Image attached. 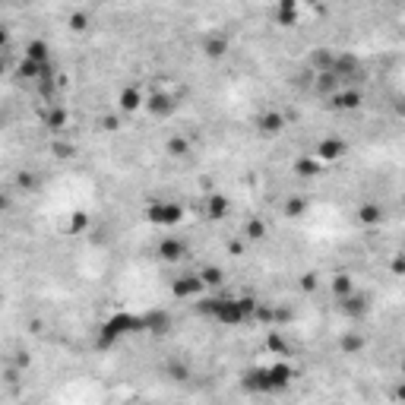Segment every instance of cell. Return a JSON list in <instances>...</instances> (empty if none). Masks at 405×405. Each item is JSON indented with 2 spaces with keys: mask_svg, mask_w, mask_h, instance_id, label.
I'll return each instance as SVG.
<instances>
[{
  "mask_svg": "<svg viewBox=\"0 0 405 405\" xmlns=\"http://www.w3.org/2000/svg\"><path fill=\"white\" fill-rule=\"evenodd\" d=\"M51 73H54V64H51V66H42V64H35V60H19V66H16V76H19V79H29V83H35V86H38V83H42V79H45V76H51Z\"/></svg>",
  "mask_w": 405,
  "mask_h": 405,
  "instance_id": "obj_18",
  "label": "cell"
},
{
  "mask_svg": "<svg viewBox=\"0 0 405 405\" xmlns=\"http://www.w3.org/2000/svg\"><path fill=\"white\" fill-rule=\"evenodd\" d=\"M298 16H301V7L295 0H282L279 7H275V23L279 25H295Z\"/></svg>",
  "mask_w": 405,
  "mask_h": 405,
  "instance_id": "obj_24",
  "label": "cell"
},
{
  "mask_svg": "<svg viewBox=\"0 0 405 405\" xmlns=\"http://www.w3.org/2000/svg\"><path fill=\"white\" fill-rule=\"evenodd\" d=\"M393 396H396V402H399V405H405V380H399V383H396Z\"/></svg>",
  "mask_w": 405,
  "mask_h": 405,
  "instance_id": "obj_37",
  "label": "cell"
},
{
  "mask_svg": "<svg viewBox=\"0 0 405 405\" xmlns=\"http://www.w3.org/2000/svg\"><path fill=\"white\" fill-rule=\"evenodd\" d=\"M86 228H89V215L86 212H73L66 219V232L70 234H79V232H86Z\"/></svg>",
  "mask_w": 405,
  "mask_h": 405,
  "instance_id": "obj_32",
  "label": "cell"
},
{
  "mask_svg": "<svg viewBox=\"0 0 405 405\" xmlns=\"http://www.w3.org/2000/svg\"><path fill=\"white\" fill-rule=\"evenodd\" d=\"M165 371L168 373H171V377H174V380H191V367H187V364H184V361H168V367H165Z\"/></svg>",
  "mask_w": 405,
  "mask_h": 405,
  "instance_id": "obj_34",
  "label": "cell"
},
{
  "mask_svg": "<svg viewBox=\"0 0 405 405\" xmlns=\"http://www.w3.org/2000/svg\"><path fill=\"white\" fill-rule=\"evenodd\" d=\"M330 291L336 295V301L348 298V295H355V291H358L355 275H352V273H336V275L330 279Z\"/></svg>",
  "mask_w": 405,
  "mask_h": 405,
  "instance_id": "obj_20",
  "label": "cell"
},
{
  "mask_svg": "<svg viewBox=\"0 0 405 405\" xmlns=\"http://www.w3.org/2000/svg\"><path fill=\"white\" fill-rule=\"evenodd\" d=\"M19 187H25V191L35 187V174H19Z\"/></svg>",
  "mask_w": 405,
  "mask_h": 405,
  "instance_id": "obj_39",
  "label": "cell"
},
{
  "mask_svg": "<svg viewBox=\"0 0 405 405\" xmlns=\"http://www.w3.org/2000/svg\"><path fill=\"white\" fill-rule=\"evenodd\" d=\"M177 95L174 92H168V89H152L149 95H146V111H149L152 117H158V121H165V117H171V114H177Z\"/></svg>",
  "mask_w": 405,
  "mask_h": 405,
  "instance_id": "obj_5",
  "label": "cell"
},
{
  "mask_svg": "<svg viewBox=\"0 0 405 405\" xmlns=\"http://www.w3.org/2000/svg\"><path fill=\"white\" fill-rule=\"evenodd\" d=\"M241 389L247 396H269V377H266V364H254L247 371H241Z\"/></svg>",
  "mask_w": 405,
  "mask_h": 405,
  "instance_id": "obj_8",
  "label": "cell"
},
{
  "mask_svg": "<svg viewBox=\"0 0 405 405\" xmlns=\"http://www.w3.org/2000/svg\"><path fill=\"white\" fill-rule=\"evenodd\" d=\"M320 168H323V162L317 156H301L298 162H295V171H298L301 177H317Z\"/></svg>",
  "mask_w": 405,
  "mask_h": 405,
  "instance_id": "obj_28",
  "label": "cell"
},
{
  "mask_svg": "<svg viewBox=\"0 0 405 405\" xmlns=\"http://www.w3.org/2000/svg\"><path fill=\"white\" fill-rule=\"evenodd\" d=\"M193 310L199 317H209V320L234 330V326H244V323L256 320L260 304L254 298H247V295H203L193 304Z\"/></svg>",
  "mask_w": 405,
  "mask_h": 405,
  "instance_id": "obj_1",
  "label": "cell"
},
{
  "mask_svg": "<svg viewBox=\"0 0 405 405\" xmlns=\"http://www.w3.org/2000/svg\"><path fill=\"white\" fill-rule=\"evenodd\" d=\"M285 124H289V121H285V114H282L279 108H266V111L256 114V130H260V136H269V140L279 136V133L285 130Z\"/></svg>",
  "mask_w": 405,
  "mask_h": 405,
  "instance_id": "obj_11",
  "label": "cell"
},
{
  "mask_svg": "<svg viewBox=\"0 0 405 405\" xmlns=\"http://www.w3.org/2000/svg\"><path fill=\"white\" fill-rule=\"evenodd\" d=\"M156 254H158V260H162V263H181L184 256H187V241L177 238V234H168V238L158 241Z\"/></svg>",
  "mask_w": 405,
  "mask_h": 405,
  "instance_id": "obj_12",
  "label": "cell"
},
{
  "mask_svg": "<svg viewBox=\"0 0 405 405\" xmlns=\"http://www.w3.org/2000/svg\"><path fill=\"white\" fill-rule=\"evenodd\" d=\"M342 89V79L336 73H320L314 76V92L320 95V99H332L336 92Z\"/></svg>",
  "mask_w": 405,
  "mask_h": 405,
  "instance_id": "obj_21",
  "label": "cell"
},
{
  "mask_svg": "<svg viewBox=\"0 0 405 405\" xmlns=\"http://www.w3.org/2000/svg\"><path fill=\"white\" fill-rule=\"evenodd\" d=\"M70 29H73V32H83L86 29V13H70Z\"/></svg>",
  "mask_w": 405,
  "mask_h": 405,
  "instance_id": "obj_35",
  "label": "cell"
},
{
  "mask_svg": "<svg viewBox=\"0 0 405 405\" xmlns=\"http://www.w3.org/2000/svg\"><path fill=\"white\" fill-rule=\"evenodd\" d=\"M301 289H304V291H314V289H317V275H314V273H307L304 279H301Z\"/></svg>",
  "mask_w": 405,
  "mask_h": 405,
  "instance_id": "obj_36",
  "label": "cell"
},
{
  "mask_svg": "<svg viewBox=\"0 0 405 405\" xmlns=\"http://www.w3.org/2000/svg\"><path fill=\"white\" fill-rule=\"evenodd\" d=\"M228 38H225V35H209L206 42H203V54H206L209 60H219V58H225V54H228Z\"/></svg>",
  "mask_w": 405,
  "mask_h": 405,
  "instance_id": "obj_23",
  "label": "cell"
},
{
  "mask_svg": "<svg viewBox=\"0 0 405 405\" xmlns=\"http://www.w3.org/2000/svg\"><path fill=\"white\" fill-rule=\"evenodd\" d=\"M199 209H203V215H206L209 222H222V219H228V212H232V203H228V197L225 193H206L203 197V203H199Z\"/></svg>",
  "mask_w": 405,
  "mask_h": 405,
  "instance_id": "obj_13",
  "label": "cell"
},
{
  "mask_svg": "<svg viewBox=\"0 0 405 405\" xmlns=\"http://www.w3.org/2000/svg\"><path fill=\"white\" fill-rule=\"evenodd\" d=\"M165 152L171 158H187L191 156V140H187V136H168Z\"/></svg>",
  "mask_w": 405,
  "mask_h": 405,
  "instance_id": "obj_29",
  "label": "cell"
},
{
  "mask_svg": "<svg viewBox=\"0 0 405 405\" xmlns=\"http://www.w3.org/2000/svg\"><path fill=\"white\" fill-rule=\"evenodd\" d=\"M364 105V92L355 89V86H345V89H339L336 95L330 99V108L332 111H358V108Z\"/></svg>",
  "mask_w": 405,
  "mask_h": 405,
  "instance_id": "obj_14",
  "label": "cell"
},
{
  "mask_svg": "<svg viewBox=\"0 0 405 405\" xmlns=\"http://www.w3.org/2000/svg\"><path fill=\"white\" fill-rule=\"evenodd\" d=\"M399 373H402V380H405V355L399 358Z\"/></svg>",
  "mask_w": 405,
  "mask_h": 405,
  "instance_id": "obj_41",
  "label": "cell"
},
{
  "mask_svg": "<svg viewBox=\"0 0 405 405\" xmlns=\"http://www.w3.org/2000/svg\"><path fill=\"white\" fill-rule=\"evenodd\" d=\"M266 348H269L273 355H279V358H289L291 355V345H289V339L282 336V330H269V332H266Z\"/></svg>",
  "mask_w": 405,
  "mask_h": 405,
  "instance_id": "obj_25",
  "label": "cell"
},
{
  "mask_svg": "<svg viewBox=\"0 0 405 405\" xmlns=\"http://www.w3.org/2000/svg\"><path fill=\"white\" fill-rule=\"evenodd\" d=\"M146 105V99L140 95V89H133V86H127V89L117 92V108L121 111H127V114H133V111H140V108Z\"/></svg>",
  "mask_w": 405,
  "mask_h": 405,
  "instance_id": "obj_22",
  "label": "cell"
},
{
  "mask_svg": "<svg viewBox=\"0 0 405 405\" xmlns=\"http://www.w3.org/2000/svg\"><path fill=\"white\" fill-rule=\"evenodd\" d=\"M199 279H203L206 289H222L225 285V269L222 266H203V269H199Z\"/></svg>",
  "mask_w": 405,
  "mask_h": 405,
  "instance_id": "obj_27",
  "label": "cell"
},
{
  "mask_svg": "<svg viewBox=\"0 0 405 405\" xmlns=\"http://www.w3.org/2000/svg\"><path fill=\"white\" fill-rule=\"evenodd\" d=\"M136 332H146V317L133 314V310H114L111 317L101 320L99 336H95V345L99 348H114L121 339L136 336Z\"/></svg>",
  "mask_w": 405,
  "mask_h": 405,
  "instance_id": "obj_2",
  "label": "cell"
},
{
  "mask_svg": "<svg viewBox=\"0 0 405 405\" xmlns=\"http://www.w3.org/2000/svg\"><path fill=\"white\" fill-rule=\"evenodd\" d=\"M336 54L339 51H332V48H314L310 51V58H307V66H310V73L320 76V73H332V64H336Z\"/></svg>",
  "mask_w": 405,
  "mask_h": 405,
  "instance_id": "obj_15",
  "label": "cell"
},
{
  "mask_svg": "<svg viewBox=\"0 0 405 405\" xmlns=\"http://www.w3.org/2000/svg\"><path fill=\"white\" fill-rule=\"evenodd\" d=\"M146 332H152V336H168V332L174 330V317L168 314V310H146Z\"/></svg>",
  "mask_w": 405,
  "mask_h": 405,
  "instance_id": "obj_16",
  "label": "cell"
},
{
  "mask_svg": "<svg viewBox=\"0 0 405 405\" xmlns=\"http://www.w3.org/2000/svg\"><path fill=\"white\" fill-rule=\"evenodd\" d=\"M364 345H367V339H364L361 332H355V330H348L345 336L339 339L342 355H358V352H364Z\"/></svg>",
  "mask_w": 405,
  "mask_h": 405,
  "instance_id": "obj_26",
  "label": "cell"
},
{
  "mask_svg": "<svg viewBox=\"0 0 405 405\" xmlns=\"http://www.w3.org/2000/svg\"><path fill=\"white\" fill-rule=\"evenodd\" d=\"M146 222L156 228H174L184 222V206L177 199H149L146 203Z\"/></svg>",
  "mask_w": 405,
  "mask_h": 405,
  "instance_id": "obj_3",
  "label": "cell"
},
{
  "mask_svg": "<svg viewBox=\"0 0 405 405\" xmlns=\"http://www.w3.org/2000/svg\"><path fill=\"white\" fill-rule=\"evenodd\" d=\"M23 58L25 60H35V64H42V66L54 64V60H51V45L45 42V38H29V42H25Z\"/></svg>",
  "mask_w": 405,
  "mask_h": 405,
  "instance_id": "obj_19",
  "label": "cell"
},
{
  "mask_svg": "<svg viewBox=\"0 0 405 405\" xmlns=\"http://www.w3.org/2000/svg\"><path fill=\"white\" fill-rule=\"evenodd\" d=\"M314 156L320 158L323 165H326V162H342V158L348 156V143L342 140V136H323V140L317 143Z\"/></svg>",
  "mask_w": 405,
  "mask_h": 405,
  "instance_id": "obj_9",
  "label": "cell"
},
{
  "mask_svg": "<svg viewBox=\"0 0 405 405\" xmlns=\"http://www.w3.org/2000/svg\"><path fill=\"white\" fill-rule=\"evenodd\" d=\"M171 295L177 301H199L206 295V285H203L199 273H184L171 282Z\"/></svg>",
  "mask_w": 405,
  "mask_h": 405,
  "instance_id": "obj_7",
  "label": "cell"
},
{
  "mask_svg": "<svg viewBox=\"0 0 405 405\" xmlns=\"http://www.w3.org/2000/svg\"><path fill=\"white\" fill-rule=\"evenodd\" d=\"M266 377H269V396H275V393H285V389L295 383L298 371H295L285 358H279V361L266 364Z\"/></svg>",
  "mask_w": 405,
  "mask_h": 405,
  "instance_id": "obj_6",
  "label": "cell"
},
{
  "mask_svg": "<svg viewBox=\"0 0 405 405\" xmlns=\"http://www.w3.org/2000/svg\"><path fill=\"white\" fill-rule=\"evenodd\" d=\"M339 310H342V317H348L352 323H361L364 317L371 314V298H367L364 291H355V295H348V298L339 301Z\"/></svg>",
  "mask_w": 405,
  "mask_h": 405,
  "instance_id": "obj_10",
  "label": "cell"
},
{
  "mask_svg": "<svg viewBox=\"0 0 405 405\" xmlns=\"http://www.w3.org/2000/svg\"><path fill=\"white\" fill-rule=\"evenodd\" d=\"M66 108L60 105H51L48 111H45V127H51V130H60V127H66Z\"/></svg>",
  "mask_w": 405,
  "mask_h": 405,
  "instance_id": "obj_30",
  "label": "cell"
},
{
  "mask_svg": "<svg viewBox=\"0 0 405 405\" xmlns=\"http://www.w3.org/2000/svg\"><path fill=\"white\" fill-rule=\"evenodd\" d=\"M402 256H405V247H402Z\"/></svg>",
  "mask_w": 405,
  "mask_h": 405,
  "instance_id": "obj_42",
  "label": "cell"
},
{
  "mask_svg": "<svg viewBox=\"0 0 405 405\" xmlns=\"http://www.w3.org/2000/svg\"><path fill=\"white\" fill-rule=\"evenodd\" d=\"M332 73L339 76L342 83L355 86L364 79V64H361L358 54H352V51H339V54H336V64H332Z\"/></svg>",
  "mask_w": 405,
  "mask_h": 405,
  "instance_id": "obj_4",
  "label": "cell"
},
{
  "mask_svg": "<svg viewBox=\"0 0 405 405\" xmlns=\"http://www.w3.org/2000/svg\"><path fill=\"white\" fill-rule=\"evenodd\" d=\"M244 234H247L250 241L266 238V222H263V219H250V222L244 225Z\"/></svg>",
  "mask_w": 405,
  "mask_h": 405,
  "instance_id": "obj_33",
  "label": "cell"
},
{
  "mask_svg": "<svg viewBox=\"0 0 405 405\" xmlns=\"http://www.w3.org/2000/svg\"><path fill=\"white\" fill-rule=\"evenodd\" d=\"M393 273H396V275H405V256H402V254L393 260Z\"/></svg>",
  "mask_w": 405,
  "mask_h": 405,
  "instance_id": "obj_38",
  "label": "cell"
},
{
  "mask_svg": "<svg viewBox=\"0 0 405 405\" xmlns=\"http://www.w3.org/2000/svg\"><path fill=\"white\" fill-rule=\"evenodd\" d=\"M101 127H105V130H117V117H105V121H101Z\"/></svg>",
  "mask_w": 405,
  "mask_h": 405,
  "instance_id": "obj_40",
  "label": "cell"
},
{
  "mask_svg": "<svg viewBox=\"0 0 405 405\" xmlns=\"http://www.w3.org/2000/svg\"><path fill=\"white\" fill-rule=\"evenodd\" d=\"M355 215H358V222H361L364 228H377V225L386 219V212H383V206L377 203V199H364Z\"/></svg>",
  "mask_w": 405,
  "mask_h": 405,
  "instance_id": "obj_17",
  "label": "cell"
},
{
  "mask_svg": "<svg viewBox=\"0 0 405 405\" xmlns=\"http://www.w3.org/2000/svg\"><path fill=\"white\" fill-rule=\"evenodd\" d=\"M282 209H285V215H289V219H301V215L307 212V199L304 197H289Z\"/></svg>",
  "mask_w": 405,
  "mask_h": 405,
  "instance_id": "obj_31",
  "label": "cell"
}]
</instances>
